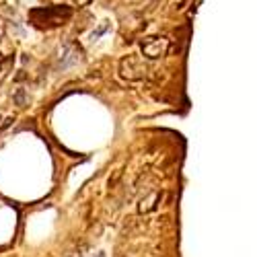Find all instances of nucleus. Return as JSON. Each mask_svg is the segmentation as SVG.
Masks as SVG:
<instances>
[{
    "label": "nucleus",
    "instance_id": "obj_1",
    "mask_svg": "<svg viewBox=\"0 0 257 257\" xmlns=\"http://www.w3.org/2000/svg\"><path fill=\"white\" fill-rule=\"evenodd\" d=\"M169 50V39L165 37H148L142 42V53L146 58H160V56H165Z\"/></svg>",
    "mask_w": 257,
    "mask_h": 257
},
{
    "label": "nucleus",
    "instance_id": "obj_2",
    "mask_svg": "<svg viewBox=\"0 0 257 257\" xmlns=\"http://www.w3.org/2000/svg\"><path fill=\"white\" fill-rule=\"evenodd\" d=\"M121 74H124L128 80H142L146 76V64L134 56H128L124 62H121Z\"/></svg>",
    "mask_w": 257,
    "mask_h": 257
},
{
    "label": "nucleus",
    "instance_id": "obj_3",
    "mask_svg": "<svg viewBox=\"0 0 257 257\" xmlns=\"http://www.w3.org/2000/svg\"><path fill=\"white\" fill-rule=\"evenodd\" d=\"M158 198H160V194H158V192H153V194L148 196L146 200H142V204H140V212H151V210H154V208H156V202H158Z\"/></svg>",
    "mask_w": 257,
    "mask_h": 257
},
{
    "label": "nucleus",
    "instance_id": "obj_4",
    "mask_svg": "<svg viewBox=\"0 0 257 257\" xmlns=\"http://www.w3.org/2000/svg\"><path fill=\"white\" fill-rule=\"evenodd\" d=\"M107 29H109V25H107V23H105V25H101L99 29H97V31H95V33L91 35V39H93V42H95V39H99V37H101V35H103Z\"/></svg>",
    "mask_w": 257,
    "mask_h": 257
},
{
    "label": "nucleus",
    "instance_id": "obj_5",
    "mask_svg": "<svg viewBox=\"0 0 257 257\" xmlns=\"http://www.w3.org/2000/svg\"><path fill=\"white\" fill-rule=\"evenodd\" d=\"M95 257H105V253H103V251H99V253H95Z\"/></svg>",
    "mask_w": 257,
    "mask_h": 257
}]
</instances>
